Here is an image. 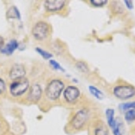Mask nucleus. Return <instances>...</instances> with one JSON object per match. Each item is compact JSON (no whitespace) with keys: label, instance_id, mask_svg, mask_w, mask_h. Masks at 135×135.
I'll list each match as a JSON object with an SVG mask.
<instances>
[{"label":"nucleus","instance_id":"nucleus-1","mask_svg":"<svg viewBox=\"0 0 135 135\" xmlns=\"http://www.w3.org/2000/svg\"><path fill=\"white\" fill-rule=\"evenodd\" d=\"M88 120H89V112L86 109H81L78 111L74 114L71 121L69 122V126L74 132H78V131L83 130L86 127Z\"/></svg>","mask_w":135,"mask_h":135},{"label":"nucleus","instance_id":"nucleus-2","mask_svg":"<svg viewBox=\"0 0 135 135\" xmlns=\"http://www.w3.org/2000/svg\"><path fill=\"white\" fill-rule=\"evenodd\" d=\"M63 90H64V83L60 79H53L47 85L45 95L50 100L55 101L60 97Z\"/></svg>","mask_w":135,"mask_h":135},{"label":"nucleus","instance_id":"nucleus-3","mask_svg":"<svg viewBox=\"0 0 135 135\" xmlns=\"http://www.w3.org/2000/svg\"><path fill=\"white\" fill-rule=\"evenodd\" d=\"M113 95L120 100H128L135 95V88L132 85L123 84L113 88Z\"/></svg>","mask_w":135,"mask_h":135},{"label":"nucleus","instance_id":"nucleus-4","mask_svg":"<svg viewBox=\"0 0 135 135\" xmlns=\"http://www.w3.org/2000/svg\"><path fill=\"white\" fill-rule=\"evenodd\" d=\"M30 88V82L27 78H22L19 80H15L10 84L9 90L13 97H20L23 95Z\"/></svg>","mask_w":135,"mask_h":135},{"label":"nucleus","instance_id":"nucleus-5","mask_svg":"<svg viewBox=\"0 0 135 135\" xmlns=\"http://www.w3.org/2000/svg\"><path fill=\"white\" fill-rule=\"evenodd\" d=\"M50 31H51V28L49 23H47L46 22L40 21L36 23L32 27V33L34 39H36L37 41H42L48 37L50 34Z\"/></svg>","mask_w":135,"mask_h":135},{"label":"nucleus","instance_id":"nucleus-6","mask_svg":"<svg viewBox=\"0 0 135 135\" xmlns=\"http://www.w3.org/2000/svg\"><path fill=\"white\" fill-rule=\"evenodd\" d=\"M80 97V91L77 86H69L65 88L63 92V97L65 101L68 103H74L75 101L79 98Z\"/></svg>","mask_w":135,"mask_h":135},{"label":"nucleus","instance_id":"nucleus-7","mask_svg":"<svg viewBox=\"0 0 135 135\" xmlns=\"http://www.w3.org/2000/svg\"><path fill=\"white\" fill-rule=\"evenodd\" d=\"M42 94V89L41 88L40 85L33 84L29 88V93L27 95V100L30 103L35 104L41 99Z\"/></svg>","mask_w":135,"mask_h":135},{"label":"nucleus","instance_id":"nucleus-8","mask_svg":"<svg viewBox=\"0 0 135 135\" xmlns=\"http://www.w3.org/2000/svg\"><path fill=\"white\" fill-rule=\"evenodd\" d=\"M26 74V70L23 67V65L22 64H15L13 65L12 68L10 69L9 71V78L13 81L15 80H19L22 78H25Z\"/></svg>","mask_w":135,"mask_h":135},{"label":"nucleus","instance_id":"nucleus-9","mask_svg":"<svg viewBox=\"0 0 135 135\" xmlns=\"http://www.w3.org/2000/svg\"><path fill=\"white\" fill-rule=\"evenodd\" d=\"M66 5V2L63 0H47L44 2V7L46 11L55 13L60 11Z\"/></svg>","mask_w":135,"mask_h":135},{"label":"nucleus","instance_id":"nucleus-10","mask_svg":"<svg viewBox=\"0 0 135 135\" xmlns=\"http://www.w3.org/2000/svg\"><path fill=\"white\" fill-rule=\"evenodd\" d=\"M93 134L94 135H109L108 126L102 120H97L93 123Z\"/></svg>","mask_w":135,"mask_h":135},{"label":"nucleus","instance_id":"nucleus-11","mask_svg":"<svg viewBox=\"0 0 135 135\" xmlns=\"http://www.w3.org/2000/svg\"><path fill=\"white\" fill-rule=\"evenodd\" d=\"M18 48V42H17L16 40L15 39H12L6 46L3 47V49L1 50V52L6 55H12L13 52H14Z\"/></svg>","mask_w":135,"mask_h":135},{"label":"nucleus","instance_id":"nucleus-12","mask_svg":"<svg viewBox=\"0 0 135 135\" xmlns=\"http://www.w3.org/2000/svg\"><path fill=\"white\" fill-rule=\"evenodd\" d=\"M105 115H106V120H107L108 126H109L111 129H113L117 121V119H115V117H114V110L113 109V108H108V109H106Z\"/></svg>","mask_w":135,"mask_h":135},{"label":"nucleus","instance_id":"nucleus-13","mask_svg":"<svg viewBox=\"0 0 135 135\" xmlns=\"http://www.w3.org/2000/svg\"><path fill=\"white\" fill-rule=\"evenodd\" d=\"M6 16L8 18H16V19H20V12L17 9L16 6H11L8 9L7 13H6Z\"/></svg>","mask_w":135,"mask_h":135},{"label":"nucleus","instance_id":"nucleus-14","mask_svg":"<svg viewBox=\"0 0 135 135\" xmlns=\"http://www.w3.org/2000/svg\"><path fill=\"white\" fill-rule=\"evenodd\" d=\"M89 91H90V93L92 94L94 97H95V98L97 99H103L104 97V93L102 92L100 89H98L97 88V86H89Z\"/></svg>","mask_w":135,"mask_h":135},{"label":"nucleus","instance_id":"nucleus-15","mask_svg":"<svg viewBox=\"0 0 135 135\" xmlns=\"http://www.w3.org/2000/svg\"><path fill=\"white\" fill-rule=\"evenodd\" d=\"M123 124L121 121L117 120L116 123L113 128V133L114 135H123Z\"/></svg>","mask_w":135,"mask_h":135},{"label":"nucleus","instance_id":"nucleus-16","mask_svg":"<svg viewBox=\"0 0 135 135\" xmlns=\"http://www.w3.org/2000/svg\"><path fill=\"white\" fill-rule=\"evenodd\" d=\"M123 116L126 122L128 123H132L135 121V109H131L123 113Z\"/></svg>","mask_w":135,"mask_h":135},{"label":"nucleus","instance_id":"nucleus-17","mask_svg":"<svg viewBox=\"0 0 135 135\" xmlns=\"http://www.w3.org/2000/svg\"><path fill=\"white\" fill-rule=\"evenodd\" d=\"M112 7L113 11H114L115 13H118V14H123L124 12V8H123V4H121V2H112Z\"/></svg>","mask_w":135,"mask_h":135},{"label":"nucleus","instance_id":"nucleus-18","mask_svg":"<svg viewBox=\"0 0 135 135\" xmlns=\"http://www.w3.org/2000/svg\"><path fill=\"white\" fill-rule=\"evenodd\" d=\"M120 108L123 110V113L126 112V111H128V110H131V109H135V101L122 104L121 105H120Z\"/></svg>","mask_w":135,"mask_h":135},{"label":"nucleus","instance_id":"nucleus-19","mask_svg":"<svg viewBox=\"0 0 135 135\" xmlns=\"http://www.w3.org/2000/svg\"><path fill=\"white\" fill-rule=\"evenodd\" d=\"M35 51L38 52L43 59H45V60H49V59L52 58V54H51L50 52H48L46 51H44V50H42V49H40V48H36Z\"/></svg>","mask_w":135,"mask_h":135},{"label":"nucleus","instance_id":"nucleus-20","mask_svg":"<svg viewBox=\"0 0 135 135\" xmlns=\"http://www.w3.org/2000/svg\"><path fill=\"white\" fill-rule=\"evenodd\" d=\"M89 3H91L93 6L99 7V6H103L104 5H106L108 3V1H106V0H90Z\"/></svg>","mask_w":135,"mask_h":135},{"label":"nucleus","instance_id":"nucleus-21","mask_svg":"<svg viewBox=\"0 0 135 135\" xmlns=\"http://www.w3.org/2000/svg\"><path fill=\"white\" fill-rule=\"evenodd\" d=\"M77 68H78V70L82 71V72H86V71H88V65L83 61H78L77 63Z\"/></svg>","mask_w":135,"mask_h":135},{"label":"nucleus","instance_id":"nucleus-22","mask_svg":"<svg viewBox=\"0 0 135 135\" xmlns=\"http://www.w3.org/2000/svg\"><path fill=\"white\" fill-rule=\"evenodd\" d=\"M50 65H51L54 69H57V70H60V71H64V69H62V67L60 66L57 61H55V60H50Z\"/></svg>","mask_w":135,"mask_h":135},{"label":"nucleus","instance_id":"nucleus-23","mask_svg":"<svg viewBox=\"0 0 135 135\" xmlns=\"http://www.w3.org/2000/svg\"><path fill=\"white\" fill-rule=\"evenodd\" d=\"M6 91V83L1 78H0V95Z\"/></svg>","mask_w":135,"mask_h":135},{"label":"nucleus","instance_id":"nucleus-24","mask_svg":"<svg viewBox=\"0 0 135 135\" xmlns=\"http://www.w3.org/2000/svg\"><path fill=\"white\" fill-rule=\"evenodd\" d=\"M123 3L125 4V6H127V8L129 10H132L133 9V4H132V1H129V0H125L123 1Z\"/></svg>","mask_w":135,"mask_h":135},{"label":"nucleus","instance_id":"nucleus-25","mask_svg":"<svg viewBox=\"0 0 135 135\" xmlns=\"http://www.w3.org/2000/svg\"><path fill=\"white\" fill-rule=\"evenodd\" d=\"M3 47H4V38L0 36V51L3 49Z\"/></svg>","mask_w":135,"mask_h":135},{"label":"nucleus","instance_id":"nucleus-26","mask_svg":"<svg viewBox=\"0 0 135 135\" xmlns=\"http://www.w3.org/2000/svg\"><path fill=\"white\" fill-rule=\"evenodd\" d=\"M130 135H135V127L132 130V132H131Z\"/></svg>","mask_w":135,"mask_h":135}]
</instances>
